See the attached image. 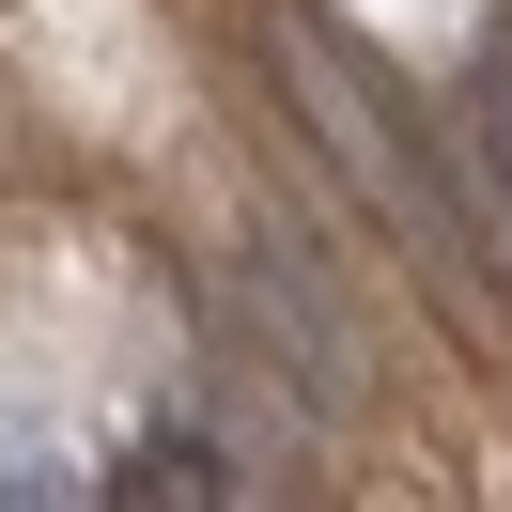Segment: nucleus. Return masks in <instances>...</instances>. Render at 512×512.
<instances>
[{"label":"nucleus","mask_w":512,"mask_h":512,"mask_svg":"<svg viewBox=\"0 0 512 512\" xmlns=\"http://www.w3.org/2000/svg\"><path fill=\"white\" fill-rule=\"evenodd\" d=\"M264 63L295 78L311 140L342 156V187L373 202V233L419 264V280H435V311H450V326H481V342H512V295H497V264H481V233H466V187H450V156L404 125V109H388V78L357 63L342 32H326L311 0H280V16H264Z\"/></svg>","instance_id":"f257e3e1"},{"label":"nucleus","mask_w":512,"mask_h":512,"mask_svg":"<svg viewBox=\"0 0 512 512\" xmlns=\"http://www.w3.org/2000/svg\"><path fill=\"white\" fill-rule=\"evenodd\" d=\"M233 295H249V326L280 342L264 373H295V404H311L326 435H342V419L373 404V326H357L342 295L311 280V249H295V233H249V264H233Z\"/></svg>","instance_id":"f03ea898"},{"label":"nucleus","mask_w":512,"mask_h":512,"mask_svg":"<svg viewBox=\"0 0 512 512\" xmlns=\"http://www.w3.org/2000/svg\"><path fill=\"white\" fill-rule=\"evenodd\" d=\"M125 497H233V466H218V450H202V435H156V450H140V466H125Z\"/></svg>","instance_id":"7ed1b4c3"}]
</instances>
